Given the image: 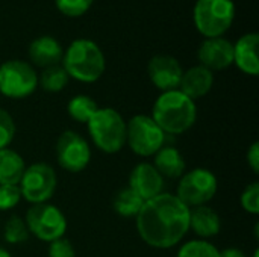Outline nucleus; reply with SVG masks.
I'll return each instance as SVG.
<instances>
[{
  "mask_svg": "<svg viewBox=\"0 0 259 257\" xmlns=\"http://www.w3.org/2000/svg\"><path fill=\"white\" fill-rule=\"evenodd\" d=\"M94 0H55L56 9L68 18L85 15L91 9Z\"/></svg>",
  "mask_w": 259,
  "mask_h": 257,
  "instance_id": "obj_26",
  "label": "nucleus"
},
{
  "mask_svg": "<svg viewBox=\"0 0 259 257\" xmlns=\"http://www.w3.org/2000/svg\"><path fill=\"white\" fill-rule=\"evenodd\" d=\"M237 15L234 0H196L193 23L203 38L225 36L232 27Z\"/></svg>",
  "mask_w": 259,
  "mask_h": 257,
  "instance_id": "obj_4",
  "label": "nucleus"
},
{
  "mask_svg": "<svg viewBox=\"0 0 259 257\" xmlns=\"http://www.w3.org/2000/svg\"><path fill=\"white\" fill-rule=\"evenodd\" d=\"M165 142V133L150 115L138 114L126 123V144L141 158L155 156Z\"/></svg>",
  "mask_w": 259,
  "mask_h": 257,
  "instance_id": "obj_6",
  "label": "nucleus"
},
{
  "mask_svg": "<svg viewBox=\"0 0 259 257\" xmlns=\"http://www.w3.org/2000/svg\"><path fill=\"white\" fill-rule=\"evenodd\" d=\"M258 44L259 35L256 32L241 35L234 44V64L247 76H258Z\"/></svg>",
  "mask_w": 259,
  "mask_h": 257,
  "instance_id": "obj_16",
  "label": "nucleus"
},
{
  "mask_svg": "<svg viewBox=\"0 0 259 257\" xmlns=\"http://www.w3.org/2000/svg\"><path fill=\"white\" fill-rule=\"evenodd\" d=\"M93 144L103 153H118L126 145V121L114 108H99L87 123Z\"/></svg>",
  "mask_w": 259,
  "mask_h": 257,
  "instance_id": "obj_5",
  "label": "nucleus"
},
{
  "mask_svg": "<svg viewBox=\"0 0 259 257\" xmlns=\"http://www.w3.org/2000/svg\"><path fill=\"white\" fill-rule=\"evenodd\" d=\"M61 65L70 79L82 83H94L103 76L106 59L103 50L96 41L90 38H77L64 50Z\"/></svg>",
  "mask_w": 259,
  "mask_h": 257,
  "instance_id": "obj_3",
  "label": "nucleus"
},
{
  "mask_svg": "<svg viewBox=\"0 0 259 257\" xmlns=\"http://www.w3.org/2000/svg\"><path fill=\"white\" fill-rule=\"evenodd\" d=\"M241 206L247 214L258 215L259 214V182H252L247 185L241 194Z\"/></svg>",
  "mask_w": 259,
  "mask_h": 257,
  "instance_id": "obj_28",
  "label": "nucleus"
},
{
  "mask_svg": "<svg viewBox=\"0 0 259 257\" xmlns=\"http://www.w3.org/2000/svg\"><path fill=\"white\" fill-rule=\"evenodd\" d=\"M97 109L99 105L90 95L85 94H77L71 97L67 105L68 115L77 123H88L93 118V115L97 112Z\"/></svg>",
  "mask_w": 259,
  "mask_h": 257,
  "instance_id": "obj_23",
  "label": "nucleus"
},
{
  "mask_svg": "<svg viewBox=\"0 0 259 257\" xmlns=\"http://www.w3.org/2000/svg\"><path fill=\"white\" fill-rule=\"evenodd\" d=\"M38 88V73L32 64L9 59L0 65V94L12 100L32 95Z\"/></svg>",
  "mask_w": 259,
  "mask_h": 257,
  "instance_id": "obj_7",
  "label": "nucleus"
},
{
  "mask_svg": "<svg viewBox=\"0 0 259 257\" xmlns=\"http://www.w3.org/2000/svg\"><path fill=\"white\" fill-rule=\"evenodd\" d=\"M152 165L158 170V173L162 177H167V179H181L187 168L182 153L171 145L168 147L164 145L155 155V161Z\"/></svg>",
  "mask_w": 259,
  "mask_h": 257,
  "instance_id": "obj_19",
  "label": "nucleus"
},
{
  "mask_svg": "<svg viewBox=\"0 0 259 257\" xmlns=\"http://www.w3.org/2000/svg\"><path fill=\"white\" fill-rule=\"evenodd\" d=\"M143 204H144V200L138 194H135L129 186L120 189L112 200L114 211L120 217H124V218H135L140 214Z\"/></svg>",
  "mask_w": 259,
  "mask_h": 257,
  "instance_id": "obj_21",
  "label": "nucleus"
},
{
  "mask_svg": "<svg viewBox=\"0 0 259 257\" xmlns=\"http://www.w3.org/2000/svg\"><path fill=\"white\" fill-rule=\"evenodd\" d=\"M27 55L32 65L44 70L47 67L61 64L64 56V47L56 38L50 35H41L29 44Z\"/></svg>",
  "mask_w": 259,
  "mask_h": 257,
  "instance_id": "obj_15",
  "label": "nucleus"
},
{
  "mask_svg": "<svg viewBox=\"0 0 259 257\" xmlns=\"http://www.w3.org/2000/svg\"><path fill=\"white\" fill-rule=\"evenodd\" d=\"M190 230L199 238H214L222 230V220L219 214L209 206H197L190 209Z\"/></svg>",
  "mask_w": 259,
  "mask_h": 257,
  "instance_id": "obj_18",
  "label": "nucleus"
},
{
  "mask_svg": "<svg viewBox=\"0 0 259 257\" xmlns=\"http://www.w3.org/2000/svg\"><path fill=\"white\" fill-rule=\"evenodd\" d=\"M0 257H11V253L8 250H5V248L0 247Z\"/></svg>",
  "mask_w": 259,
  "mask_h": 257,
  "instance_id": "obj_33",
  "label": "nucleus"
},
{
  "mask_svg": "<svg viewBox=\"0 0 259 257\" xmlns=\"http://www.w3.org/2000/svg\"><path fill=\"white\" fill-rule=\"evenodd\" d=\"M129 188L138 194L144 201L162 194L164 189V177L158 173V170L149 164L141 162L134 167L129 176Z\"/></svg>",
  "mask_w": 259,
  "mask_h": 257,
  "instance_id": "obj_14",
  "label": "nucleus"
},
{
  "mask_svg": "<svg viewBox=\"0 0 259 257\" xmlns=\"http://www.w3.org/2000/svg\"><path fill=\"white\" fill-rule=\"evenodd\" d=\"M220 257H246V254L240 248L229 247V248H225L223 251H220Z\"/></svg>",
  "mask_w": 259,
  "mask_h": 257,
  "instance_id": "obj_32",
  "label": "nucleus"
},
{
  "mask_svg": "<svg viewBox=\"0 0 259 257\" xmlns=\"http://www.w3.org/2000/svg\"><path fill=\"white\" fill-rule=\"evenodd\" d=\"M56 159L62 170L68 173L83 171L91 161L88 141L74 130H65L56 141Z\"/></svg>",
  "mask_w": 259,
  "mask_h": 257,
  "instance_id": "obj_11",
  "label": "nucleus"
},
{
  "mask_svg": "<svg viewBox=\"0 0 259 257\" xmlns=\"http://www.w3.org/2000/svg\"><path fill=\"white\" fill-rule=\"evenodd\" d=\"M253 257H259V250H255V253H253Z\"/></svg>",
  "mask_w": 259,
  "mask_h": 257,
  "instance_id": "obj_34",
  "label": "nucleus"
},
{
  "mask_svg": "<svg viewBox=\"0 0 259 257\" xmlns=\"http://www.w3.org/2000/svg\"><path fill=\"white\" fill-rule=\"evenodd\" d=\"M214 86V73L203 65H194L188 70H184L179 91H182L185 95H188L191 100H197L205 97Z\"/></svg>",
  "mask_w": 259,
  "mask_h": 257,
  "instance_id": "obj_17",
  "label": "nucleus"
},
{
  "mask_svg": "<svg viewBox=\"0 0 259 257\" xmlns=\"http://www.w3.org/2000/svg\"><path fill=\"white\" fill-rule=\"evenodd\" d=\"M135 223L140 238L149 247L168 250L179 245L190 232V208L175 194L162 192L144 201Z\"/></svg>",
  "mask_w": 259,
  "mask_h": 257,
  "instance_id": "obj_1",
  "label": "nucleus"
},
{
  "mask_svg": "<svg viewBox=\"0 0 259 257\" xmlns=\"http://www.w3.org/2000/svg\"><path fill=\"white\" fill-rule=\"evenodd\" d=\"M21 201V192L17 185H0V211H11Z\"/></svg>",
  "mask_w": 259,
  "mask_h": 257,
  "instance_id": "obj_29",
  "label": "nucleus"
},
{
  "mask_svg": "<svg viewBox=\"0 0 259 257\" xmlns=\"http://www.w3.org/2000/svg\"><path fill=\"white\" fill-rule=\"evenodd\" d=\"M49 257H76V250L67 238H59L49 244Z\"/></svg>",
  "mask_w": 259,
  "mask_h": 257,
  "instance_id": "obj_30",
  "label": "nucleus"
},
{
  "mask_svg": "<svg viewBox=\"0 0 259 257\" xmlns=\"http://www.w3.org/2000/svg\"><path fill=\"white\" fill-rule=\"evenodd\" d=\"M26 170L24 159L15 150H0V185H17Z\"/></svg>",
  "mask_w": 259,
  "mask_h": 257,
  "instance_id": "obj_20",
  "label": "nucleus"
},
{
  "mask_svg": "<svg viewBox=\"0 0 259 257\" xmlns=\"http://www.w3.org/2000/svg\"><path fill=\"white\" fill-rule=\"evenodd\" d=\"M147 74L150 82L161 92H165L179 88L184 68L171 55H155L147 64Z\"/></svg>",
  "mask_w": 259,
  "mask_h": 257,
  "instance_id": "obj_12",
  "label": "nucleus"
},
{
  "mask_svg": "<svg viewBox=\"0 0 259 257\" xmlns=\"http://www.w3.org/2000/svg\"><path fill=\"white\" fill-rule=\"evenodd\" d=\"M217 189L219 182L211 170L194 168L184 173L175 195L191 209L197 206H206L215 197Z\"/></svg>",
  "mask_w": 259,
  "mask_h": 257,
  "instance_id": "obj_9",
  "label": "nucleus"
},
{
  "mask_svg": "<svg viewBox=\"0 0 259 257\" xmlns=\"http://www.w3.org/2000/svg\"><path fill=\"white\" fill-rule=\"evenodd\" d=\"M15 132H17V127H15L12 115L8 111L0 108V150L9 147V144L15 138Z\"/></svg>",
  "mask_w": 259,
  "mask_h": 257,
  "instance_id": "obj_27",
  "label": "nucleus"
},
{
  "mask_svg": "<svg viewBox=\"0 0 259 257\" xmlns=\"http://www.w3.org/2000/svg\"><path fill=\"white\" fill-rule=\"evenodd\" d=\"M176 257H220V250L205 239H193L181 245Z\"/></svg>",
  "mask_w": 259,
  "mask_h": 257,
  "instance_id": "obj_24",
  "label": "nucleus"
},
{
  "mask_svg": "<svg viewBox=\"0 0 259 257\" xmlns=\"http://www.w3.org/2000/svg\"><path fill=\"white\" fill-rule=\"evenodd\" d=\"M29 233L44 242H53L64 238L67 232V218L64 212L50 203L32 204L24 217Z\"/></svg>",
  "mask_w": 259,
  "mask_h": 257,
  "instance_id": "obj_8",
  "label": "nucleus"
},
{
  "mask_svg": "<svg viewBox=\"0 0 259 257\" xmlns=\"http://www.w3.org/2000/svg\"><path fill=\"white\" fill-rule=\"evenodd\" d=\"M3 238L8 244H23L29 239V230L24 218L14 215L11 217L3 229Z\"/></svg>",
  "mask_w": 259,
  "mask_h": 257,
  "instance_id": "obj_25",
  "label": "nucleus"
},
{
  "mask_svg": "<svg viewBox=\"0 0 259 257\" xmlns=\"http://www.w3.org/2000/svg\"><path fill=\"white\" fill-rule=\"evenodd\" d=\"M68 80L70 77L61 64L47 67L41 71V74H38V86H41L46 92H61L68 85Z\"/></svg>",
  "mask_w": 259,
  "mask_h": 257,
  "instance_id": "obj_22",
  "label": "nucleus"
},
{
  "mask_svg": "<svg viewBox=\"0 0 259 257\" xmlns=\"http://www.w3.org/2000/svg\"><path fill=\"white\" fill-rule=\"evenodd\" d=\"M150 117L165 135H182L194 126L197 106L179 89L165 91L155 100Z\"/></svg>",
  "mask_w": 259,
  "mask_h": 257,
  "instance_id": "obj_2",
  "label": "nucleus"
},
{
  "mask_svg": "<svg viewBox=\"0 0 259 257\" xmlns=\"http://www.w3.org/2000/svg\"><path fill=\"white\" fill-rule=\"evenodd\" d=\"M58 185V176L56 171L44 162H35L29 167H26L21 180L18 183L21 198L26 200L30 204H39L47 203Z\"/></svg>",
  "mask_w": 259,
  "mask_h": 257,
  "instance_id": "obj_10",
  "label": "nucleus"
},
{
  "mask_svg": "<svg viewBox=\"0 0 259 257\" xmlns=\"http://www.w3.org/2000/svg\"><path fill=\"white\" fill-rule=\"evenodd\" d=\"M247 164H249L250 170H252L255 174H258L259 173V142L258 141H255V142L249 147V150H247Z\"/></svg>",
  "mask_w": 259,
  "mask_h": 257,
  "instance_id": "obj_31",
  "label": "nucleus"
},
{
  "mask_svg": "<svg viewBox=\"0 0 259 257\" xmlns=\"http://www.w3.org/2000/svg\"><path fill=\"white\" fill-rule=\"evenodd\" d=\"M200 65L214 71H222L234 65V42L225 36L205 38L197 50Z\"/></svg>",
  "mask_w": 259,
  "mask_h": 257,
  "instance_id": "obj_13",
  "label": "nucleus"
}]
</instances>
